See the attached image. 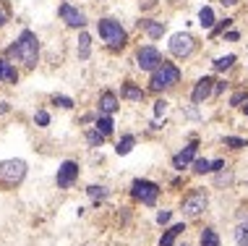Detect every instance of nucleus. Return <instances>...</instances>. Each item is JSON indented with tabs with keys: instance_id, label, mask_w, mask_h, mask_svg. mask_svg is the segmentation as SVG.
Listing matches in <instances>:
<instances>
[{
	"instance_id": "nucleus-35",
	"label": "nucleus",
	"mask_w": 248,
	"mask_h": 246,
	"mask_svg": "<svg viewBox=\"0 0 248 246\" xmlns=\"http://www.w3.org/2000/svg\"><path fill=\"white\" fill-rule=\"evenodd\" d=\"M240 102H248V95H246V92H235V95L230 97V105H240Z\"/></svg>"
},
{
	"instance_id": "nucleus-34",
	"label": "nucleus",
	"mask_w": 248,
	"mask_h": 246,
	"mask_svg": "<svg viewBox=\"0 0 248 246\" xmlns=\"http://www.w3.org/2000/svg\"><path fill=\"white\" fill-rule=\"evenodd\" d=\"M170 217H172V212H170V210L157 212V223H159V225H167V223H170Z\"/></svg>"
},
{
	"instance_id": "nucleus-22",
	"label": "nucleus",
	"mask_w": 248,
	"mask_h": 246,
	"mask_svg": "<svg viewBox=\"0 0 248 246\" xmlns=\"http://www.w3.org/2000/svg\"><path fill=\"white\" fill-rule=\"evenodd\" d=\"M201 246H219V236L214 233L212 228H206L204 233H201Z\"/></svg>"
},
{
	"instance_id": "nucleus-8",
	"label": "nucleus",
	"mask_w": 248,
	"mask_h": 246,
	"mask_svg": "<svg viewBox=\"0 0 248 246\" xmlns=\"http://www.w3.org/2000/svg\"><path fill=\"white\" fill-rule=\"evenodd\" d=\"M167 48H170V52L175 58H188L191 52L196 50V39H193L188 32H178V34L170 37V45H167Z\"/></svg>"
},
{
	"instance_id": "nucleus-10",
	"label": "nucleus",
	"mask_w": 248,
	"mask_h": 246,
	"mask_svg": "<svg viewBox=\"0 0 248 246\" xmlns=\"http://www.w3.org/2000/svg\"><path fill=\"white\" fill-rule=\"evenodd\" d=\"M58 13H60V18L65 21V26H71V29H84V26H86V16H84V11L73 8V5H68V3L60 5Z\"/></svg>"
},
{
	"instance_id": "nucleus-17",
	"label": "nucleus",
	"mask_w": 248,
	"mask_h": 246,
	"mask_svg": "<svg viewBox=\"0 0 248 246\" xmlns=\"http://www.w3.org/2000/svg\"><path fill=\"white\" fill-rule=\"evenodd\" d=\"M92 52V37L86 34V32H81L78 34V61H86Z\"/></svg>"
},
{
	"instance_id": "nucleus-32",
	"label": "nucleus",
	"mask_w": 248,
	"mask_h": 246,
	"mask_svg": "<svg viewBox=\"0 0 248 246\" xmlns=\"http://www.w3.org/2000/svg\"><path fill=\"white\" fill-rule=\"evenodd\" d=\"M230 24H232V18H225L222 24H217V26H214V29H209V34H212V37H217L219 32H225V29H227V26H230Z\"/></svg>"
},
{
	"instance_id": "nucleus-2",
	"label": "nucleus",
	"mask_w": 248,
	"mask_h": 246,
	"mask_svg": "<svg viewBox=\"0 0 248 246\" xmlns=\"http://www.w3.org/2000/svg\"><path fill=\"white\" fill-rule=\"evenodd\" d=\"M97 32H99V37L107 42L110 50H118V48H123V45L128 42V32H125L123 26H120V21H115V18H99Z\"/></svg>"
},
{
	"instance_id": "nucleus-31",
	"label": "nucleus",
	"mask_w": 248,
	"mask_h": 246,
	"mask_svg": "<svg viewBox=\"0 0 248 246\" xmlns=\"http://www.w3.org/2000/svg\"><path fill=\"white\" fill-rule=\"evenodd\" d=\"M8 21H11V11H8L5 3H0V26H5Z\"/></svg>"
},
{
	"instance_id": "nucleus-28",
	"label": "nucleus",
	"mask_w": 248,
	"mask_h": 246,
	"mask_svg": "<svg viewBox=\"0 0 248 246\" xmlns=\"http://www.w3.org/2000/svg\"><path fill=\"white\" fill-rule=\"evenodd\" d=\"M225 144H227V147H235V149H240V147H248V142H246V139H238V136H225Z\"/></svg>"
},
{
	"instance_id": "nucleus-19",
	"label": "nucleus",
	"mask_w": 248,
	"mask_h": 246,
	"mask_svg": "<svg viewBox=\"0 0 248 246\" xmlns=\"http://www.w3.org/2000/svg\"><path fill=\"white\" fill-rule=\"evenodd\" d=\"M112 118L110 115H97V121H94V129L99 131V134H105V136H110L112 134Z\"/></svg>"
},
{
	"instance_id": "nucleus-3",
	"label": "nucleus",
	"mask_w": 248,
	"mask_h": 246,
	"mask_svg": "<svg viewBox=\"0 0 248 246\" xmlns=\"http://www.w3.org/2000/svg\"><path fill=\"white\" fill-rule=\"evenodd\" d=\"M26 178L24 160H3L0 163V189H16Z\"/></svg>"
},
{
	"instance_id": "nucleus-25",
	"label": "nucleus",
	"mask_w": 248,
	"mask_h": 246,
	"mask_svg": "<svg viewBox=\"0 0 248 246\" xmlns=\"http://www.w3.org/2000/svg\"><path fill=\"white\" fill-rule=\"evenodd\" d=\"M102 142H105V134H99V131H86V144L89 147H102Z\"/></svg>"
},
{
	"instance_id": "nucleus-14",
	"label": "nucleus",
	"mask_w": 248,
	"mask_h": 246,
	"mask_svg": "<svg viewBox=\"0 0 248 246\" xmlns=\"http://www.w3.org/2000/svg\"><path fill=\"white\" fill-rule=\"evenodd\" d=\"M139 29H144L146 34H149V39H159L165 34V24L162 21H152V18H141V21H139Z\"/></svg>"
},
{
	"instance_id": "nucleus-9",
	"label": "nucleus",
	"mask_w": 248,
	"mask_h": 246,
	"mask_svg": "<svg viewBox=\"0 0 248 246\" xmlns=\"http://www.w3.org/2000/svg\"><path fill=\"white\" fill-rule=\"evenodd\" d=\"M76 178H78V165L73 163V160H65L58 168L55 183H58V189H71V186L76 183Z\"/></svg>"
},
{
	"instance_id": "nucleus-29",
	"label": "nucleus",
	"mask_w": 248,
	"mask_h": 246,
	"mask_svg": "<svg viewBox=\"0 0 248 246\" xmlns=\"http://www.w3.org/2000/svg\"><path fill=\"white\" fill-rule=\"evenodd\" d=\"M52 102L60 105V108H65V110L73 108V99H71V97H63V95H55V97H52Z\"/></svg>"
},
{
	"instance_id": "nucleus-6",
	"label": "nucleus",
	"mask_w": 248,
	"mask_h": 246,
	"mask_svg": "<svg viewBox=\"0 0 248 246\" xmlns=\"http://www.w3.org/2000/svg\"><path fill=\"white\" fill-rule=\"evenodd\" d=\"M206 204H209V197H206L204 191H191V194L183 199L180 212H183L188 220H193V217H199V215H204V212H206Z\"/></svg>"
},
{
	"instance_id": "nucleus-33",
	"label": "nucleus",
	"mask_w": 248,
	"mask_h": 246,
	"mask_svg": "<svg viewBox=\"0 0 248 246\" xmlns=\"http://www.w3.org/2000/svg\"><path fill=\"white\" fill-rule=\"evenodd\" d=\"M167 113V99H157L154 102V115H165Z\"/></svg>"
},
{
	"instance_id": "nucleus-37",
	"label": "nucleus",
	"mask_w": 248,
	"mask_h": 246,
	"mask_svg": "<svg viewBox=\"0 0 248 246\" xmlns=\"http://www.w3.org/2000/svg\"><path fill=\"white\" fill-rule=\"evenodd\" d=\"M219 170H225V163L222 160H214L212 163V173H219Z\"/></svg>"
},
{
	"instance_id": "nucleus-36",
	"label": "nucleus",
	"mask_w": 248,
	"mask_h": 246,
	"mask_svg": "<svg viewBox=\"0 0 248 246\" xmlns=\"http://www.w3.org/2000/svg\"><path fill=\"white\" fill-rule=\"evenodd\" d=\"M230 181H232V176H230V173H222V170H219V176H217V183L222 186V183H230Z\"/></svg>"
},
{
	"instance_id": "nucleus-7",
	"label": "nucleus",
	"mask_w": 248,
	"mask_h": 246,
	"mask_svg": "<svg viewBox=\"0 0 248 246\" xmlns=\"http://www.w3.org/2000/svg\"><path fill=\"white\" fill-rule=\"evenodd\" d=\"M136 63L141 71H149L152 74V71H157L165 61H162V52L154 48V45H144V48H139V52H136Z\"/></svg>"
},
{
	"instance_id": "nucleus-20",
	"label": "nucleus",
	"mask_w": 248,
	"mask_h": 246,
	"mask_svg": "<svg viewBox=\"0 0 248 246\" xmlns=\"http://www.w3.org/2000/svg\"><path fill=\"white\" fill-rule=\"evenodd\" d=\"M199 24L204 26V29H212V24H214V11L209 8V5H204V8L199 11Z\"/></svg>"
},
{
	"instance_id": "nucleus-11",
	"label": "nucleus",
	"mask_w": 248,
	"mask_h": 246,
	"mask_svg": "<svg viewBox=\"0 0 248 246\" xmlns=\"http://www.w3.org/2000/svg\"><path fill=\"white\" fill-rule=\"evenodd\" d=\"M212 95H214V82H212L209 76H204V79H199V82H196V86H193L191 99H193L196 105H201V102H206Z\"/></svg>"
},
{
	"instance_id": "nucleus-1",
	"label": "nucleus",
	"mask_w": 248,
	"mask_h": 246,
	"mask_svg": "<svg viewBox=\"0 0 248 246\" xmlns=\"http://www.w3.org/2000/svg\"><path fill=\"white\" fill-rule=\"evenodd\" d=\"M8 55H13V58H18L26 68H34V66L39 63V39H37V34L31 29H24L21 34H18V39L8 48Z\"/></svg>"
},
{
	"instance_id": "nucleus-4",
	"label": "nucleus",
	"mask_w": 248,
	"mask_h": 246,
	"mask_svg": "<svg viewBox=\"0 0 248 246\" xmlns=\"http://www.w3.org/2000/svg\"><path fill=\"white\" fill-rule=\"evenodd\" d=\"M180 82V68L175 63H162L157 71H152V82H149V86L154 92H162V89H172Z\"/></svg>"
},
{
	"instance_id": "nucleus-5",
	"label": "nucleus",
	"mask_w": 248,
	"mask_h": 246,
	"mask_svg": "<svg viewBox=\"0 0 248 246\" xmlns=\"http://www.w3.org/2000/svg\"><path fill=\"white\" fill-rule=\"evenodd\" d=\"M131 189H133V197L141 204H146V207H152L159 197V186L154 181H146V178H136V181L131 183Z\"/></svg>"
},
{
	"instance_id": "nucleus-24",
	"label": "nucleus",
	"mask_w": 248,
	"mask_h": 246,
	"mask_svg": "<svg viewBox=\"0 0 248 246\" xmlns=\"http://www.w3.org/2000/svg\"><path fill=\"white\" fill-rule=\"evenodd\" d=\"M232 63H235V55H222V58H217L212 66H214V71H227Z\"/></svg>"
},
{
	"instance_id": "nucleus-27",
	"label": "nucleus",
	"mask_w": 248,
	"mask_h": 246,
	"mask_svg": "<svg viewBox=\"0 0 248 246\" xmlns=\"http://www.w3.org/2000/svg\"><path fill=\"white\" fill-rule=\"evenodd\" d=\"M193 173H212V163L209 160H193Z\"/></svg>"
},
{
	"instance_id": "nucleus-16",
	"label": "nucleus",
	"mask_w": 248,
	"mask_h": 246,
	"mask_svg": "<svg viewBox=\"0 0 248 246\" xmlns=\"http://www.w3.org/2000/svg\"><path fill=\"white\" fill-rule=\"evenodd\" d=\"M183 230H186V225H183V223H178V225H172V228H167V230H165V236L159 238V246H172V244H175V238L183 233Z\"/></svg>"
},
{
	"instance_id": "nucleus-26",
	"label": "nucleus",
	"mask_w": 248,
	"mask_h": 246,
	"mask_svg": "<svg viewBox=\"0 0 248 246\" xmlns=\"http://www.w3.org/2000/svg\"><path fill=\"white\" fill-rule=\"evenodd\" d=\"M235 241H238V246H248V220L235 230Z\"/></svg>"
},
{
	"instance_id": "nucleus-21",
	"label": "nucleus",
	"mask_w": 248,
	"mask_h": 246,
	"mask_svg": "<svg viewBox=\"0 0 248 246\" xmlns=\"http://www.w3.org/2000/svg\"><path fill=\"white\" fill-rule=\"evenodd\" d=\"M133 144H136V136H123V139H120V142H118V147H115V152H118V155H128V152L133 149Z\"/></svg>"
},
{
	"instance_id": "nucleus-40",
	"label": "nucleus",
	"mask_w": 248,
	"mask_h": 246,
	"mask_svg": "<svg viewBox=\"0 0 248 246\" xmlns=\"http://www.w3.org/2000/svg\"><path fill=\"white\" fill-rule=\"evenodd\" d=\"M246 115H248V102H246Z\"/></svg>"
},
{
	"instance_id": "nucleus-30",
	"label": "nucleus",
	"mask_w": 248,
	"mask_h": 246,
	"mask_svg": "<svg viewBox=\"0 0 248 246\" xmlns=\"http://www.w3.org/2000/svg\"><path fill=\"white\" fill-rule=\"evenodd\" d=\"M34 123H37V126H42V129H45V126H47V123H50V113H45V110H39V113H37V115H34Z\"/></svg>"
},
{
	"instance_id": "nucleus-12",
	"label": "nucleus",
	"mask_w": 248,
	"mask_h": 246,
	"mask_svg": "<svg viewBox=\"0 0 248 246\" xmlns=\"http://www.w3.org/2000/svg\"><path fill=\"white\" fill-rule=\"evenodd\" d=\"M196 147H199V144L191 142L186 149H180L178 155L172 157V168H175V170H183V168H188V165H193V160H196Z\"/></svg>"
},
{
	"instance_id": "nucleus-23",
	"label": "nucleus",
	"mask_w": 248,
	"mask_h": 246,
	"mask_svg": "<svg viewBox=\"0 0 248 246\" xmlns=\"http://www.w3.org/2000/svg\"><path fill=\"white\" fill-rule=\"evenodd\" d=\"M86 194L94 199V202H105V199H107V189H105V186H89Z\"/></svg>"
},
{
	"instance_id": "nucleus-13",
	"label": "nucleus",
	"mask_w": 248,
	"mask_h": 246,
	"mask_svg": "<svg viewBox=\"0 0 248 246\" xmlns=\"http://www.w3.org/2000/svg\"><path fill=\"white\" fill-rule=\"evenodd\" d=\"M99 113H102V115L118 113V95L115 92H102V97H99Z\"/></svg>"
},
{
	"instance_id": "nucleus-15",
	"label": "nucleus",
	"mask_w": 248,
	"mask_h": 246,
	"mask_svg": "<svg viewBox=\"0 0 248 246\" xmlns=\"http://www.w3.org/2000/svg\"><path fill=\"white\" fill-rule=\"evenodd\" d=\"M0 82H8V84H18V71L13 68L8 61L0 58Z\"/></svg>"
},
{
	"instance_id": "nucleus-18",
	"label": "nucleus",
	"mask_w": 248,
	"mask_h": 246,
	"mask_svg": "<svg viewBox=\"0 0 248 246\" xmlns=\"http://www.w3.org/2000/svg\"><path fill=\"white\" fill-rule=\"evenodd\" d=\"M120 97H123V99H136V102H141V99L146 97V92L139 89V86H133V84H125L123 92H120Z\"/></svg>"
},
{
	"instance_id": "nucleus-38",
	"label": "nucleus",
	"mask_w": 248,
	"mask_h": 246,
	"mask_svg": "<svg viewBox=\"0 0 248 246\" xmlns=\"http://www.w3.org/2000/svg\"><path fill=\"white\" fill-rule=\"evenodd\" d=\"M225 39H230V42H235V39H238V32H227V34H225Z\"/></svg>"
},
{
	"instance_id": "nucleus-39",
	"label": "nucleus",
	"mask_w": 248,
	"mask_h": 246,
	"mask_svg": "<svg viewBox=\"0 0 248 246\" xmlns=\"http://www.w3.org/2000/svg\"><path fill=\"white\" fill-rule=\"evenodd\" d=\"M219 3H222V5H235L238 0H219Z\"/></svg>"
}]
</instances>
